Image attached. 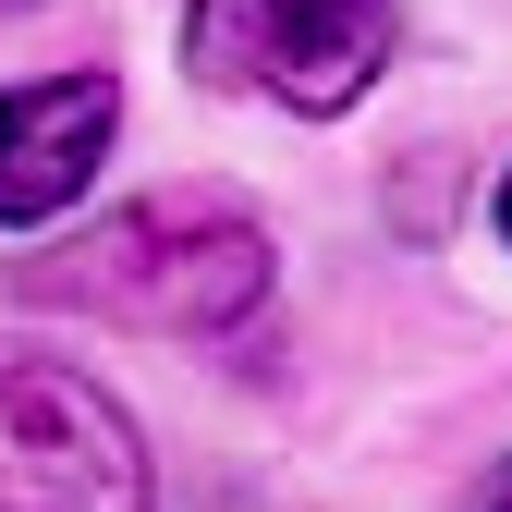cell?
Segmentation results:
<instances>
[{"label":"cell","instance_id":"3957f363","mask_svg":"<svg viewBox=\"0 0 512 512\" xmlns=\"http://www.w3.org/2000/svg\"><path fill=\"white\" fill-rule=\"evenodd\" d=\"M183 61L208 86H244V98L330 122L391 61V0H183Z\"/></svg>","mask_w":512,"mask_h":512},{"label":"cell","instance_id":"6da1fadb","mask_svg":"<svg viewBox=\"0 0 512 512\" xmlns=\"http://www.w3.org/2000/svg\"><path fill=\"white\" fill-rule=\"evenodd\" d=\"M269 269H281L269 232L232 196H147V208H110L98 232H74L61 256H37L13 293L110 317V330H159V342H220L269 305Z\"/></svg>","mask_w":512,"mask_h":512},{"label":"cell","instance_id":"5b68a950","mask_svg":"<svg viewBox=\"0 0 512 512\" xmlns=\"http://www.w3.org/2000/svg\"><path fill=\"white\" fill-rule=\"evenodd\" d=\"M488 220H500V244H512V171H500V196H488Z\"/></svg>","mask_w":512,"mask_h":512},{"label":"cell","instance_id":"7a4b0ae2","mask_svg":"<svg viewBox=\"0 0 512 512\" xmlns=\"http://www.w3.org/2000/svg\"><path fill=\"white\" fill-rule=\"evenodd\" d=\"M0 512H159L135 415L49 354H0Z\"/></svg>","mask_w":512,"mask_h":512},{"label":"cell","instance_id":"277c9868","mask_svg":"<svg viewBox=\"0 0 512 512\" xmlns=\"http://www.w3.org/2000/svg\"><path fill=\"white\" fill-rule=\"evenodd\" d=\"M110 122L122 86L110 74H37V86H0V232H37L86 196V171L110 159Z\"/></svg>","mask_w":512,"mask_h":512},{"label":"cell","instance_id":"8992f818","mask_svg":"<svg viewBox=\"0 0 512 512\" xmlns=\"http://www.w3.org/2000/svg\"><path fill=\"white\" fill-rule=\"evenodd\" d=\"M488 512H512V464H500V488H488Z\"/></svg>","mask_w":512,"mask_h":512}]
</instances>
